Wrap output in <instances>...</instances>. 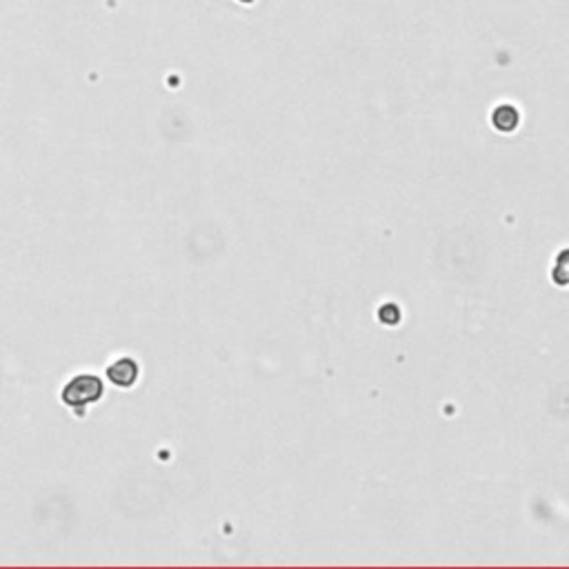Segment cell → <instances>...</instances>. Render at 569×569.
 <instances>
[{
    "label": "cell",
    "instance_id": "obj_1",
    "mask_svg": "<svg viewBox=\"0 0 569 569\" xmlns=\"http://www.w3.org/2000/svg\"><path fill=\"white\" fill-rule=\"evenodd\" d=\"M102 394V383L96 376H78L65 387L63 401L72 407H83L87 403H94Z\"/></svg>",
    "mask_w": 569,
    "mask_h": 569
},
{
    "label": "cell",
    "instance_id": "obj_2",
    "mask_svg": "<svg viewBox=\"0 0 569 569\" xmlns=\"http://www.w3.org/2000/svg\"><path fill=\"white\" fill-rule=\"evenodd\" d=\"M107 374L116 385H131L134 378H136V374H138V367H136L134 360L127 358V360H118L116 365H111Z\"/></svg>",
    "mask_w": 569,
    "mask_h": 569
}]
</instances>
